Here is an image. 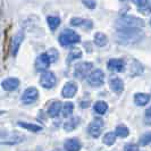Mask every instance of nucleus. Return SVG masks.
I'll use <instances>...</instances> for the list:
<instances>
[{
    "mask_svg": "<svg viewBox=\"0 0 151 151\" xmlns=\"http://www.w3.org/2000/svg\"><path fill=\"white\" fill-rule=\"evenodd\" d=\"M116 132H109V133H107L106 135L104 136V139H102V142L106 144V145H113L115 143V141H116Z\"/></svg>",
    "mask_w": 151,
    "mask_h": 151,
    "instance_id": "obj_22",
    "label": "nucleus"
},
{
    "mask_svg": "<svg viewBox=\"0 0 151 151\" xmlns=\"http://www.w3.org/2000/svg\"><path fill=\"white\" fill-rule=\"evenodd\" d=\"M145 118H147V121L149 122V123H151V107L148 108L147 111H145Z\"/></svg>",
    "mask_w": 151,
    "mask_h": 151,
    "instance_id": "obj_32",
    "label": "nucleus"
},
{
    "mask_svg": "<svg viewBox=\"0 0 151 151\" xmlns=\"http://www.w3.org/2000/svg\"><path fill=\"white\" fill-rule=\"evenodd\" d=\"M40 84L45 88V89H52L56 85V75L52 72H47L42 73V75L40 77Z\"/></svg>",
    "mask_w": 151,
    "mask_h": 151,
    "instance_id": "obj_7",
    "label": "nucleus"
},
{
    "mask_svg": "<svg viewBox=\"0 0 151 151\" xmlns=\"http://www.w3.org/2000/svg\"><path fill=\"white\" fill-rule=\"evenodd\" d=\"M109 86L115 93H121L124 90V83L119 77H111L109 80Z\"/></svg>",
    "mask_w": 151,
    "mask_h": 151,
    "instance_id": "obj_13",
    "label": "nucleus"
},
{
    "mask_svg": "<svg viewBox=\"0 0 151 151\" xmlns=\"http://www.w3.org/2000/svg\"><path fill=\"white\" fill-rule=\"evenodd\" d=\"M116 23H117L118 30H121V29H137V27H142L144 25L143 19L129 15L122 16Z\"/></svg>",
    "mask_w": 151,
    "mask_h": 151,
    "instance_id": "obj_2",
    "label": "nucleus"
},
{
    "mask_svg": "<svg viewBox=\"0 0 151 151\" xmlns=\"http://www.w3.org/2000/svg\"><path fill=\"white\" fill-rule=\"evenodd\" d=\"M81 57H82V51H81L80 49H73V50H70V52H69V55H68L67 63L69 64L72 60L77 59V58H81Z\"/></svg>",
    "mask_w": 151,
    "mask_h": 151,
    "instance_id": "obj_26",
    "label": "nucleus"
},
{
    "mask_svg": "<svg viewBox=\"0 0 151 151\" xmlns=\"http://www.w3.org/2000/svg\"><path fill=\"white\" fill-rule=\"evenodd\" d=\"M150 26H151V19H150Z\"/></svg>",
    "mask_w": 151,
    "mask_h": 151,
    "instance_id": "obj_33",
    "label": "nucleus"
},
{
    "mask_svg": "<svg viewBox=\"0 0 151 151\" xmlns=\"http://www.w3.org/2000/svg\"><path fill=\"white\" fill-rule=\"evenodd\" d=\"M132 2L136 5L140 9H142L143 7H148V4H149V0H132Z\"/></svg>",
    "mask_w": 151,
    "mask_h": 151,
    "instance_id": "obj_29",
    "label": "nucleus"
},
{
    "mask_svg": "<svg viewBox=\"0 0 151 151\" xmlns=\"http://www.w3.org/2000/svg\"><path fill=\"white\" fill-rule=\"evenodd\" d=\"M80 35L76 33L75 31L73 30H65L61 32V34L58 38V41L60 45L63 47H67V45H75V43H78L80 42Z\"/></svg>",
    "mask_w": 151,
    "mask_h": 151,
    "instance_id": "obj_3",
    "label": "nucleus"
},
{
    "mask_svg": "<svg viewBox=\"0 0 151 151\" xmlns=\"http://www.w3.org/2000/svg\"><path fill=\"white\" fill-rule=\"evenodd\" d=\"M93 67V64L92 63H80L75 66V70H74V75L77 78H85L88 77V75L91 73V69Z\"/></svg>",
    "mask_w": 151,
    "mask_h": 151,
    "instance_id": "obj_5",
    "label": "nucleus"
},
{
    "mask_svg": "<svg viewBox=\"0 0 151 151\" xmlns=\"http://www.w3.org/2000/svg\"><path fill=\"white\" fill-rule=\"evenodd\" d=\"M19 83H21V82H19L18 78L9 77V78H6V80L2 81L1 86L4 88V90H6V91H14L19 86Z\"/></svg>",
    "mask_w": 151,
    "mask_h": 151,
    "instance_id": "obj_11",
    "label": "nucleus"
},
{
    "mask_svg": "<svg viewBox=\"0 0 151 151\" xmlns=\"http://www.w3.org/2000/svg\"><path fill=\"white\" fill-rule=\"evenodd\" d=\"M77 124H78V118H77V117H74V118L69 119L67 123L64 124V129H67V131H72V129H76Z\"/></svg>",
    "mask_w": 151,
    "mask_h": 151,
    "instance_id": "obj_27",
    "label": "nucleus"
},
{
    "mask_svg": "<svg viewBox=\"0 0 151 151\" xmlns=\"http://www.w3.org/2000/svg\"><path fill=\"white\" fill-rule=\"evenodd\" d=\"M65 149L66 151H80L81 143L77 139H68L65 143Z\"/></svg>",
    "mask_w": 151,
    "mask_h": 151,
    "instance_id": "obj_17",
    "label": "nucleus"
},
{
    "mask_svg": "<svg viewBox=\"0 0 151 151\" xmlns=\"http://www.w3.org/2000/svg\"><path fill=\"white\" fill-rule=\"evenodd\" d=\"M82 2H83L84 6L86 8H89V9H94L96 6H97L96 0H82Z\"/></svg>",
    "mask_w": 151,
    "mask_h": 151,
    "instance_id": "obj_30",
    "label": "nucleus"
},
{
    "mask_svg": "<svg viewBox=\"0 0 151 151\" xmlns=\"http://www.w3.org/2000/svg\"><path fill=\"white\" fill-rule=\"evenodd\" d=\"M107 67H108L109 70H111V72L119 73V72H123V70H124L125 64H124V61L121 60V59H110V60L107 63Z\"/></svg>",
    "mask_w": 151,
    "mask_h": 151,
    "instance_id": "obj_12",
    "label": "nucleus"
},
{
    "mask_svg": "<svg viewBox=\"0 0 151 151\" xmlns=\"http://www.w3.org/2000/svg\"><path fill=\"white\" fill-rule=\"evenodd\" d=\"M104 126H105V124H104V121L101 118H99V117L94 118L90 123V125L88 126V133L93 137H98L102 133Z\"/></svg>",
    "mask_w": 151,
    "mask_h": 151,
    "instance_id": "obj_6",
    "label": "nucleus"
},
{
    "mask_svg": "<svg viewBox=\"0 0 151 151\" xmlns=\"http://www.w3.org/2000/svg\"><path fill=\"white\" fill-rule=\"evenodd\" d=\"M39 91L35 88H29L23 92L22 94V101L24 104H32L38 100Z\"/></svg>",
    "mask_w": 151,
    "mask_h": 151,
    "instance_id": "obj_9",
    "label": "nucleus"
},
{
    "mask_svg": "<svg viewBox=\"0 0 151 151\" xmlns=\"http://www.w3.org/2000/svg\"><path fill=\"white\" fill-rule=\"evenodd\" d=\"M17 124L23 129H29V131H32V132H39V131L42 129V127L37 125V124H31V123H25V122H18Z\"/></svg>",
    "mask_w": 151,
    "mask_h": 151,
    "instance_id": "obj_21",
    "label": "nucleus"
},
{
    "mask_svg": "<svg viewBox=\"0 0 151 151\" xmlns=\"http://www.w3.org/2000/svg\"><path fill=\"white\" fill-rule=\"evenodd\" d=\"M94 42L98 47H104V45H107V37L101 33V32H98L96 35H94Z\"/></svg>",
    "mask_w": 151,
    "mask_h": 151,
    "instance_id": "obj_23",
    "label": "nucleus"
},
{
    "mask_svg": "<svg viewBox=\"0 0 151 151\" xmlns=\"http://www.w3.org/2000/svg\"><path fill=\"white\" fill-rule=\"evenodd\" d=\"M76 92H77V84L75 82H67L61 90V94L64 98H73Z\"/></svg>",
    "mask_w": 151,
    "mask_h": 151,
    "instance_id": "obj_10",
    "label": "nucleus"
},
{
    "mask_svg": "<svg viewBox=\"0 0 151 151\" xmlns=\"http://www.w3.org/2000/svg\"><path fill=\"white\" fill-rule=\"evenodd\" d=\"M122 1H123V0H122Z\"/></svg>",
    "mask_w": 151,
    "mask_h": 151,
    "instance_id": "obj_34",
    "label": "nucleus"
},
{
    "mask_svg": "<svg viewBox=\"0 0 151 151\" xmlns=\"http://www.w3.org/2000/svg\"><path fill=\"white\" fill-rule=\"evenodd\" d=\"M150 101V96L147 94V93H136L134 96V102L136 104V106H145L148 105Z\"/></svg>",
    "mask_w": 151,
    "mask_h": 151,
    "instance_id": "obj_16",
    "label": "nucleus"
},
{
    "mask_svg": "<svg viewBox=\"0 0 151 151\" xmlns=\"http://www.w3.org/2000/svg\"><path fill=\"white\" fill-rule=\"evenodd\" d=\"M70 24L73 26H83L86 29H92L93 23L90 19H85V18H78V17H74L70 19Z\"/></svg>",
    "mask_w": 151,
    "mask_h": 151,
    "instance_id": "obj_14",
    "label": "nucleus"
},
{
    "mask_svg": "<svg viewBox=\"0 0 151 151\" xmlns=\"http://www.w3.org/2000/svg\"><path fill=\"white\" fill-rule=\"evenodd\" d=\"M139 143L140 145H148V144L151 143V132H148L140 137L139 140Z\"/></svg>",
    "mask_w": 151,
    "mask_h": 151,
    "instance_id": "obj_28",
    "label": "nucleus"
},
{
    "mask_svg": "<svg viewBox=\"0 0 151 151\" xmlns=\"http://www.w3.org/2000/svg\"><path fill=\"white\" fill-rule=\"evenodd\" d=\"M86 82L91 86L98 88L101 86L105 82V74L101 69H94L93 72H91L86 77Z\"/></svg>",
    "mask_w": 151,
    "mask_h": 151,
    "instance_id": "obj_4",
    "label": "nucleus"
},
{
    "mask_svg": "<svg viewBox=\"0 0 151 151\" xmlns=\"http://www.w3.org/2000/svg\"><path fill=\"white\" fill-rule=\"evenodd\" d=\"M93 108H94V111L97 114L104 115V114H106L107 109H108V105H107V102H105V101L99 100V101H97V102L94 104Z\"/></svg>",
    "mask_w": 151,
    "mask_h": 151,
    "instance_id": "obj_20",
    "label": "nucleus"
},
{
    "mask_svg": "<svg viewBox=\"0 0 151 151\" xmlns=\"http://www.w3.org/2000/svg\"><path fill=\"white\" fill-rule=\"evenodd\" d=\"M124 151H139V147L136 144H133V143L125 144Z\"/></svg>",
    "mask_w": 151,
    "mask_h": 151,
    "instance_id": "obj_31",
    "label": "nucleus"
},
{
    "mask_svg": "<svg viewBox=\"0 0 151 151\" xmlns=\"http://www.w3.org/2000/svg\"><path fill=\"white\" fill-rule=\"evenodd\" d=\"M23 39H24V34H23L22 32L18 33V34H16L15 37H14L13 41H12V53H13V56L17 55V51H18V49L21 47Z\"/></svg>",
    "mask_w": 151,
    "mask_h": 151,
    "instance_id": "obj_15",
    "label": "nucleus"
},
{
    "mask_svg": "<svg viewBox=\"0 0 151 151\" xmlns=\"http://www.w3.org/2000/svg\"><path fill=\"white\" fill-rule=\"evenodd\" d=\"M60 110H63L61 109V102L60 101H55L51 104V106L49 107L48 114H49L50 117H57L60 113Z\"/></svg>",
    "mask_w": 151,
    "mask_h": 151,
    "instance_id": "obj_18",
    "label": "nucleus"
},
{
    "mask_svg": "<svg viewBox=\"0 0 151 151\" xmlns=\"http://www.w3.org/2000/svg\"><path fill=\"white\" fill-rule=\"evenodd\" d=\"M73 110H74V105H73L72 102H66V104L64 105V107H63V110H61L63 116H64V117L70 116V115L73 114Z\"/></svg>",
    "mask_w": 151,
    "mask_h": 151,
    "instance_id": "obj_24",
    "label": "nucleus"
},
{
    "mask_svg": "<svg viewBox=\"0 0 151 151\" xmlns=\"http://www.w3.org/2000/svg\"><path fill=\"white\" fill-rule=\"evenodd\" d=\"M116 134L117 136H121V137H126V136H129V129L126 127V126H124V125H118L117 127H116Z\"/></svg>",
    "mask_w": 151,
    "mask_h": 151,
    "instance_id": "obj_25",
    "label": "nucleus"
},
{
    "mask_svg": "<svg viewBox=\"0 0 151 151\" xmlns=\"http://www.w3.org/2000/svg\"><path fill=\"white\" fill-rule=\"evenodd\" d=\"M47 22H48V25H49L50 30L56 31L58 29V26L60 25V18L58 16H48Z\"/></svg>",
    "mask_w": 151,
    "mask_h": 151,
    "instance_id": "obj_19",
    "label": "nucleus"
},
{
    "mask_svg": "<svg viewBox=\"0 0 151 151\" xmlns=\"http://www.w3.org/2000/svg\"><path fill=\"white\" fill-rule=\"evenodd\" d=\"M142 32L137 30V29H121L117 32V35H118V41L119 43L123 45H129V43H135L137 42L142 34Z\"/></svg>",
    "mask_w": 151,
    "mask_h": 151,
    "instance_id": "obj_1",
    "label": "nucleus"
},
{
    "mask_svg": "<svg viewBox=\"0 0 151 151\" xmlns=\"http://www.w3.org/2000/svg\"><path fill=\"white\" fill-rule=\"evenodd\" d=\"M51 58L49 56V53H41L35 60V68L38 72H42L48 69L50 64H51Z\"/></svg>",
    "mask_w": 151,
    "mask_h": 151,
    "instance_id": "obj_8",
    "label": "nucleus"
}]
</instances>
